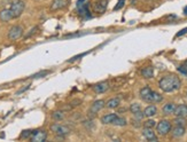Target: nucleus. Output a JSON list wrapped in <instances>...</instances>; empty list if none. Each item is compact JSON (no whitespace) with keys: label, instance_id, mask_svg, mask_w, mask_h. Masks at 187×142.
<instances>
[{"label":"nucleus","instance_id":"f257e3e1","mask_svg":"<svg viewBox=\"0 0 187 142\" xmlns=\"http://www.w3.org/2000/svg\"><path fill=\"white\" fill-rule=\"evenodd\" d=\"M158 87L164 93H173V92L180 90L181 80L176 75H166L158 80Z\"/></svg>","mask_w":187,"mask_h":142},{"label":"nucleus","instance_id":"f03ea898","mask_svg":"<svg viewBox=\"0 0 187 142\" xmlns=\"http://www.w3.org/2000/svg\"><path fill=\"white\" fill-rule=\"evenodd\" d=\"M140 99L147 103H160L163 101V96L160 93L153 90L149 86L142 87L139 92Z\"/></svg>","mask_w":187,"mask_h":142},{"label":"nucleus","instance_id":"7ed1b4c3","mask_svg":"<svg viewBox=\"0 0 187 142\" xmlns=\"http://www.w3.org/2000/svg\"><path fill=\"white\" fill-rule=\"evenodd\" d=\"M10 12L13 14V17L14 18H18L20 17L23 12H24V9H25V2L23 1V0H14L12 5H10Z\"/></svg>","mask_w":187,"mask_h":142},{"label":"nucleus","instance_id":"20e7f679","mask_svg":"<svg viewBox=\"0 0 187 142\" xmlns=\"http://www.w3.org/2000/svg\"><path fill=\"white\" fill-rule=\"evenodd\" d=\"M172 129V125H171V121H168V119H162L156 124V132L158 135L161 136H166L170 133V131Z\"/></svg>","mask_w":187,"mask_h":142},{"label":"nucleus","instance_id":"39448f33","mask_svg":"<svg viewBox=\"0 0 187 142\" xmlns=\"http://www.w3.org/2000/svg\"><path fill=\"white\" fill-rule=\"evenodd\" d=\"M51 131H52L53 133L56 134L57 136H62V138L67 136V135L71 132L68 126L61 125V124H59V123H54V124L51 125Z\"/></svg>","mask_w":187,"mask_h":142},{"label":"nucleus","instance_id":"423d86ee","mask_svg":"<svg viewBox=\"0 0 187 142\" xmlns=\"http://www.w3.org/2000/svg\"><path fill=\"white\" fill-rule=\"evenodd\" d=\"M23 36V26L22 25H14L12 26L8 31V37L9 40H12V41H15V40H18L20 39Z\"/></svg>","mask_w":187,"mask_h":142},{"label":"nucleus","instance_id":"0eeeda50","mask_svg":"<svg viewBox=\"0 0 187 142\" xmlns=\"http://www.w3.org/2000/svg\"><path fill=\"white\" fill-rule=\"evenodd\" d=\"M84 1H85V0H78V2H77L78 14L85 18L91 17V14H90V4H88V2H84Z\"/></svg>","mask_w":187,"mask_h":142},{"label":"nucleus","instance_id":"6e6552de","mask_svg":"<svg viewBox=\"0 0 187 142\" xmlns=\"http://www.w3.org/2000/svg\"><path fill=\"white\" fill-rule=\"evenodd\" d=\"M47 139V132L44 129H37V131H32V135H31L30 140L32 142H44Z\"/></svg>","mask_w":187,"mask_h":142},{"label":"nucleus","instance_id":"1a4fd4ad","mask_svg":"<svg viewBox=\"0 0 187 142\" xmlns=\"http://www.w3.org/2000/svg\"><path fill=\"white\" fill-rule=\"evenodd\" d=\"M142 135H144V138L149 142L158 141V138H157L156 133H155L154 129H150V127H144V129H142Z\"/></svg>","mask_w":187,"mask_h":142},{"label":"nucleus","instance_id":"9d476101","mask_svg":"<svg viewBox=\"0 0 187 142\" xmlns=\"http://www.w3.org/2000/svg\"><path fill=\"white\" fill-rule=\"evenodd\" d=\"M104 107H106V101L104 100H96V101H94L92 103L91 108H90V113L95 115L98 112H100Z\"/></svg>","mask_w":187,"mask_h":142},{"label":"nucleus","instance_id":"9b49d317","mask_svg":"<svg viewBox=\"0 0 187 142\" xmlns=\"http://www.w3.org/2000/svg\"><path fill=\"white\" fill-rule=\"evenodd\" d=\"M108 7V0H96L93 2V10L95 13H104Z\"/></svg>","mask_w":187,"mask_h":142},{"label":"nucleus","instance_id":"f8f14e48","mask_svg":"<svg viewBox=\"0 0 187 142\" xmlns=\"http://www.w3.org/2000/svg\"><path fill=\"white\" fill-rule=\"evenodd\" d=\"M171 135L173 139H180L183 138L185 133H186V127L185 126H179V125H176L173 129H171Z\"/></svg>","mask_w":187,"mask_h":142},{"label":"nucleus","instance_id":"ddd939ff","mask_svg":"<svg viewBox=\"0 0 187 142\" xmlns=\"http://www.w3.org/2000/svg\"><path fill=\"white\" fill-rule=\"evenodd\" d=\"M108 90H109V83L108 82H100L93 86V90H94V93H96V94L106 93Z\"/></svg>","mask_w":187,"mask_h":142},{"label":"nucleus","instance_id":"4468645a","mask_svg":"<svg viewBox=\"0 0 187 142\" xmlns=\"http://www.w3.org/2000/svg\"><path fill=\"white\" fill-rule=\"evenodd\" d=\"M13 14L10 12L9 8H4L0 10V21L4 22V23H7L10 20H13Z\"/></svg>","mask_w":187,"mask_h":142},{"label":"nucleus","instance_id":"2eb2a0df","mask_svg":"<svg viewBox=\"0 0 187 142\" xmlns=\"http://www.w3.org/2000/svg\"><path fill=\"white\" fill-rule=\"evenodd\" d=\"M173 115L176 117H187V104H179L174 109Z\"/></svg>","mask_w":187,"mask_h":142},{"label":"nucleus","instance_id":"dca6fc26","mask_svg":"<svg viewBox=\"0 0 187 142\" xmlns=\"http://www.w3.org/2000/svg\"><path fill=\"white\" fill-rule=\"evenodd\" d=\"M176 107H177V104L173 103V102H168V103H166L163 107H162V112H163V115H166V116L173 115Z\"/></svg>","mask_w":187,"mask_h":142},{"label":"nucleus","instance_id":"f3484780","mask_svg":"<svg viewBox=\"0 0 187 142\" xmlns=\"http://www.w3.org/2000/svg\"><path fill=\"white\" fill-rule=\"evenodd\" d=\"M69 0H53L52 5H51V9L52 10H59V9L64 8L68 5Z\"/></svg>","mask_w":187,"mask_h":142},{"label":"nucleus","instance_id":"a211bd4d","mask_svg":"<svg viewBox=\"0 0 187 142\" xmlns=\"http://www.w3.org/2000/svg\"><path fill=\"white\" fill-rule=\"evenodd\" d=\"M144 113H145V117H148V118H152V117L156 116L157 115V107L154 103L150 104V106L146 107V109L144 110Z\"/></svg>","mask_w":187,"mask_h":142},{"label":"nucleus","instance_id":"6ab92c4d","mask_svg":"<svg viewBox=\"0 0 187 142\" xmlns=\"http://www.w3.org/2000/svg\"><path fill=\"white\" fill-rule=\"evenodd\" d=\"M116 117H117L116 113H108V115H104V116L101 117L100 121L103 125H111Z\"/></svg>","mask_w":187,"mask_h":142},{"label":"nucleus","instance_id":"aec40b11","mask_svg":"<svg viewBox=\"0 0 187 142\" xmlns=\"http://www.w3.org/2000/svg\"><path fill=\"white\" fill-rule=\"evenodd\" d=\"M121 104V100L118 98H113V99H109L107 102H106V107L108 109H116Z\"/></svg>","mask_w":187,"mask_h":142},{"label":"nucleus","instance_id":"412c9836","mask_svg":"<svg viewBox=\"0 0 187 142\" xmlns=\"http://www.w3.org/2000/svg\"><path fill=\"white\" fill-rule=\"evenodd\" d=\"M141 76L146 79H150L154 77V68L153 67H146L141 70Z\"/></svg>","mask_w":187,"mask_h":142},{"label":"nucleus","instance_id":"4be33fe9","mask_svg":"<svg viewBox=\"0 0 187 142\" xmlns=\"http://www.w3.org/2000/svg\"><path fill=\"white\" fill-rule=\"evenodd\" d=\"M126 124H127V121H126V119L124 118V117L117 116L115 119H114L113 124H111V125H115V126H119V127H122V126H125Z\"/></svg>","mask_w":187,"mask_h":142},{"label":"nucleus","instance_id":"5701e85b","mask_svg":"<svg viewBox=\"0 0 187 142\" xmlns=\"http://www.w3.org/2000/svg\"><path fill=\"white\" fill-rule=\"evenodd\" d=\"M174 125H179V126H187V119L185 117H176V119L173 121Z\"/></svg>","mask_w":187,"mask_h":142},{"label":"nucleus","instance_id":"b1692460","mask_svg":"<svg viewBox=\"0 0 187 142\" xmlns=\"http://www.w3.org/2000/svg\"><path fill=\"white\" fill-rule=\"evenodd\" d=\"M52 118L56 121H63V119H64V113L62 111H54L52 113Z\"/></svg>","mask_w":187,"mask_h":142},{"label":"nucleus","instance_id":"393cba45","mask_svg":"<svg viewBox=\"0 0 187 142\" xmlns=\"http://www.w3.org/2000/svg\"><path fill=\"white\" fill-rule=\"evenodd\" d=\"M141 110V106L139 103H132L130 106V111L131 113H135V112H138Z\"/></svg>","mask_w":187,"mask_h":142},{"label":"nucleus","instance_id":"a878e982","mask_svg":"<svg viewBox=\"0 0 187 142\" xmlns=\"http://www.w3.org/2000/svg\"><path fill=\"white\" fill-rule=\"evenodd\" d=\"M178 71L180 73H183V75H185V76H187V60L184 62L181 65H179L178 67Z\"/></svg>","mask_w":187,"mask_h":142},{"label":"nucleus","instance_id":"bb28decb","mask_svg":"<svg viewBox=\"0 0 187 142\" xmlns=\"http://www.w3.org/2000/svg\"><path fill=\"white\" fill-rule=\"evenodd\" d=\"M156 126V121L154 119H147V121L144 123V127H150V129H154Z\"/></svg>","mask_w":187,"mask_h":142},{"label":"nucleus","instance_id":"cd10ccee","mask_svg":"<svg viewBox=\"0 0 187 142\" xmlns=\"http://www.w3.org/2000/svg\"><path fill=\"white\" fill-rule=\"evenodd\" d=\"M32 135V131L30 129H25L21 133V139H30Z\"/></svg>","mask_w":187,"mask_h":142},{"label":"nucleus","instance_id":"c85d7f7f","mask_svg":"<svg viewBox=\"0 0 187 142\" xmlns=\"http://www.w3.org/2000/svg\"><path fill=\"white\" fill-rule=\"evenodd\" d=\"M126 0H118L117 5L114 7V10H119V9H122L124 7V5H125Z\"/></svg>","mask_w":187,"mask_h":142},{"label":"nucleus","instance_id":"c756f323","mask_svg":"<svg viewBox=\"0 0 187 142\" xmlns=\"http://www.w3.org/2000/svg\"><path fill=\"white\" fill-rule=\"evenodd\" d=\"M48 73H51V71H40V72L38 73H35L33 76H32V78H41V77H45V76H47Z\"/></svg>","mask_w":187,"mask_h":142},{"label":"nucleus","instance_id":"7c9ffc66","mask_svg":"<svg viewBox=\"0 0 187 142\" xmlns=\"http://www.w3.org/2000/svg\"><path fill=\"white\" fill-rule=\"evenodd\" d=\"M133 116H134V119H137V121H142V119H144V117H145V113L140 110V111L133 113Z\"/></svg>","mask_w":187,"mask_h":142},{"label":"nucleus","instance_id":"2f4dec72","mask_svg":"<svg viewBox=\"0 0 187 142\" xmlns=\"http://www.w3.org/2000/svg\"><path fill=\"white\" fill-rule=\"evenodd\" d=\"M186 33H187V28H184V29H181V30L176 35V37H181V36L186 35Z\"/></svg>","mask_w":187,"mask_h":142},{"label":"nucleus","instance_id":"473e14b6","mask_svg":"<svg viewBox=\"0 0 187 142\" xmlns=\"http://www.w3.org/2000/svg\"><path fill=\"white\" fill-rule=\"evenodd\" d=\"M37 30H38V26H35V28H32V29L30 30V32H29V33H26V35H25V38H29V37H30V36L32 35V33H35V32H36Z\"/></svg>","mask_w":187,"mask_h":142},{"label":"nucleus","instance_id":"72a5a7b5","mask_svg":"<svg viewBox=\"0 0 187 142\" xmlns=\"http://www.w3.org/2000/svg\"><path fill=\"white\" fill-rule=\"evenodd\" d=\"M29 88H30V85H26L25 87H23V88H21L20 90H18V92H16V95H20L21 93L25 92V90H29Z\"/></svg>","mask_w":187,"mask_h":142},{"label":"nucleus","instance_id":"f704fd0d","mask_svg":"<svg viewBox=\"0 0 187 142\" xmlns=\"http://www.w3.org/2000/svg\"><path fill=\"white\" fill-rule=\"evenodd\" d=\"M184 15H186V16H187V6L184 8Z\"/></svg>","mask_w":187,"mask_h":142},{"label":"nucleus","instance_id":"c9c22d12","mask_svg":"<svg viewBox=\"0 0 187 142\" xmlns=\"http://www.w3.org/2000/svg\"><path fill=\"white\" fill-rule=\"evenodd\" d=\"M186 96H187V92H186Z\"/></svg>","mask_w":187,"mask_h":142}]
</instances>
